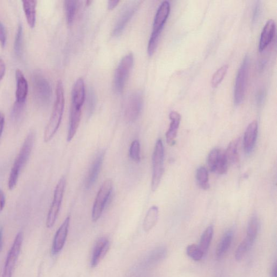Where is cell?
<instances>
[{"label":"cell","mask_w":277,"mask_h":277,"mask_svg":"<svg viewBox=\"0 0 277 277\" xmlns=\"http://www.w3.org/2000/svg\"><path fill=\"white\" fill-rule=\"evenodd\" d=\"M254 242L247 238V236L236 249L235 253V259L236 261H241L247 252L251 249Z\"/></svg>","instance_id":"27"},{"label":"cell","mask_w":277,"mask_h":277,"mask_svg":"<svg viewBox=\"0 0 277 277\" xmlns=\"http://www.w3.org/2000/svg\"><path fill=\"white\" fill-rule=\"evenodd\" d=\"M35 138V134L34 131H31L25 138L8 178V187L10 190L14 189L17 185L19 175L28 162L32 153Z\"/></svg>","instance_id":"2"},{"label":"cell","mask_w":277,"mask_h":277,"mask_svg":"<svg viewBox=\"0 0 277 277\" xmlns=\"http://www.w3.org/2000/svg\"><path fill=\"white\" fill-rule=\"evenodd\" d=\"M275 33V24L273 19H270L266 22L261 33L259 43V51L263 52L272 41Z\"/></svg>","instance_id":"18"},{"label":"cell","mask_w":277,"mask_h":277,"mask_svg":"<svg viewBox=\"0 0 277 277\" xmlns=\"http://www.w3.org/2000/svg\"><path fill=\"white\" fill-rule=\"evenodd\" d=\"M82 110V108H77L73 106L71 107L69 129L67 137V141L68 142L73 140L77 132L81 122Z\"/></svg>","instance_id":"19"},{"label":"cell","mask_w":277,"mask_h":277,"mask_svg":"<svg viewBox=\"0 0 277 277\" xmlns=\"http://www.w3.org/2000/svg\"><path fill=\"white\" fill-rule=\"evenodd\" d=\"M170 8L169 2L165 1L157 9L154 19L153 31L148 45L147 51L150 56L155 51L163 28L169 16Z\"/></svg>","instance_id":"3"},{"label":"cell","mask_w":277,"mask_h":277,"mask_svg":"<svg viewBox=\"0 0 277 277\" xmlns=\"http://www.w3.org/2000/svg\"><path fill=\"white\" fill-rule=\"evenodd\" d=\"M221 153L220 150L215 148L210 152L208 156L207 164L211 172H214L215 165L219 160Z\"/></svg>","instance_id":"36"},{"label":"cell","mask_w":277,"mask_h":277,"mask_svg":"<svg viewBox=\"0 0 277 277\" xmlns=\"http://www.w3.org/2000/svg\"><path fill=\"white\" fill-rule=\"evenodd\" d=\"M110 243L106 237H102L96 242L93 250L91 265L92 268L95 267L104 258L110 249Z\"/></svg>","instance_id":"14"},{"label":"cell","mask_w":277,"mask_h":277,"mask_svg":"<svg viewBox=\"0 0 277 277\" xmlns=\"http://www.w3.org/2000/svg\"><path fill=\"white\" fill-rule=\"evenodd\" d=\"M170 118L171 122L169 130L166 132V137L167 144L172 146L174 145L178 128L180 125L181 115L177 112L172 111L170 114Z\"/></svg>","instance_id":"21"},{"label":"cell","mask_w":277,"mask_h":277,"mask_svg":"<svg viewBox=\"0 0 277 277\" xmlns=\"http://www.w3.org/2000/svg\"><path fill=\"white\" fill-rule=\"evenodd\" d=\"M23 8L29 26L34 27L36 23V0H23Z\"/></svg>","instance_id":"23"},{"label":"cell","mask_w":277,"mask_h":277,"mask_svg":"<svg viewBox=\"0 0 277 277\" xmlns=\"http://www.w3.org/2000/svg\"><path fill=\"white\" fill-rule=\"evenodd\" d=\"M3 249V229L0 227V253Z\"/></svg>","instance_id":"45"},{"label":"cell","mask_w":277,"mask_h":277,"mask_svg":"<svg viewBox=\"0 0 277 277\" xmlns=\"http://www.w3.org/2000/svg\"><path fill=\"white\" fill-rule=\"evenodd\" d=\"M138 5H140V2H132L128 4L123 9L113 29L114 36H120L123 33L127 23L129 22L136 11Z\"/></svg>","instance_id":"12"},{"label":"cell","mask_w":277,"mask_h":277,"mask_svg":"<svg viewBox=\"0 0 277 277\" xmlns=\"http://www.w3.org/2000/svg\"><path fill=\"white\" fill-rule=\"evenodd\" d=\"M239 141H234L232 142L227 147L224 152L225 156L229 164H234L238 160L239 156Z\"/></svg>","instance_id":"29"},{"label":"cell","mask_w":277,"mask_h":277,"mask_svg":"<svg viewBox=\"0 0 277 277\" xmlns=\"http://www.w3.org/2000/svg\"><path fill=\"white\" fill-rule=\"evenodd\" d=\"M7 39V34L6 27L4 24L0 21V43L3 47H5Z\"/></svg>","instance_id":"40"},{"label":"cell","mask_w":277,"mask_h":277,"mask_svg":"<svg viewBox=\"0 0 277 277\" xmlns=\"http://www.w3.org/2000/svg\"><path fill=\"white\" fill-rule=\"evenodd\" d=\"M258 135V123L254 121L247 127L244 137V150L246 154L252 152Z\"/></svg>","instance_id":"16"},{"label":"cell","mask_w":277,"mask_h":277,"mask_svg":"<svg viewBox=\"0 0 277 277\" xmlns=\"http://www.w3.org/2000/svg\"><path fill=\"white\" fill-rule=\"evenodd\" d=\"M271 277H276V262H275L271 270L270 273Z\"/></svg>","instance_id":"46"},{"label":"cell","mask_w":277,"mask_h":277,"mask_svg":"<svg viewBox=\"0 0 277 277\" xmlns=\"http://www.w3.org/2000/svg\"><path fill=\"white\" fill-rule=\"evenodd\" d=\"M65 11L67 22L68 25H71L74 21L75 15L77 4L75 1H66Z\"/></svg>","instance_id":"34"},{"label":"cell","mask_w":277,"mask_h":277,"mask_svg":"<svg viewBox=\"0 0 277 277\" xmlns=\"http://www.w3.org/2000/svg\"><path fill=\"white\" fill-rule=\"evenodd\" d=\"M158 216H159V209L156 206H152L148 210L144 221L143 229L146 232L150 231L156 225Z\"/></svg>","instance_id":"24"},{"label":"cell","mask_w":277,"mask_h":277,"mask_svg":"<svg viewBox=\"0 0 277 277\" xmlns=\"http://www.w3.org/2000/svg\"><path fill=\"white\" fill-rule=\"evenodd\" d=\"M23 240V233L18 232L15 236L11 249L8 253L2 277H12L14 267L21 253Z\"/></svg>","instance_id":"11"},{"label":"cell","mask_w":277,"mask_h":277,"mask_svg":"<svg viewBox=\"0 0 277 277\" xmlns=\"http://www.w3.org/2000/svg\"><path fill=\"white\" fill-rule=\"evenodd\" d=\"M16 81V102L25 103L28 92V84L25 75L19 69L15 72Z\"/></svg>","instance_id":"17"},{"label":"cell","mask_w":277,"mask_h":277,"mask_svg":"<svg viewBox=\"0 0 277 277\" xmlns=\"http://www.w3.org/2000/svg\"><path fill=\"white\" fill-rule=\"evenodd\" d=\"M104 155L105 153L104 152H102L98 154L95 157L90 170H89L85 181V187L87 189H91L96 182L98 174H100L101 172L104 159Z\"/></svg>","instance_id":"15"},{"label":"cell","mask_w":277,"mask_h":277,"mask_svg":"<svg viewBox=\"0 0 277 277\" xmlns=\"http://www.w3.org/2000/svg\"><path fill=\"white\" fill-rule=\"evenodd\" d=\"M250 58L246 56L237 73L234 90V101L236 105H240L243 101L249 71Z\"/></svg>","instance_id":"7"},{"label":"cell","mask_w":277,"mask_h":277,"mask_svg":"<svg viewBox=\"0 0 277 277\" xmlns=\"http://www.w3.org/2000/svg\"><path fill=\"white\" fill-rule=\"evenodd\" d=\"M233 238V231H227L222 236L215 251L216 258L221 260L230 249Z\"/></svg>","instance_id":"22"},{"label":"cell","mask_w":277,"mask_h":277,"mask_svg":"<svg viewBox=\"0 0 277 277\" xmlns=\"http://www.w3.org/2000/svg\"><path fill=\"white\" fill-rule=\"evenodd\" d=\"M25 103H18L16 102L12 109L11 117L14 122H17L21 118L24 110Z\"/></svg>","instance_id":"38"},{"label":"cell","mask_w":277,"mask_h":277,"mask_svg":"<svg viewBox=\"0 0 277 277\" xmlns=\"http://www.w3.org/2000/svg\"><path fill=\"white\" fill-rule=\"evenodd\" d=\"M6 204V197L4 192L0 189V213H1L4 209Z\"/></svg>","instance_id":"43"},{"label":"cell","mask_w":277,"mask_h":277,"mask_svg":"<svg viewBox=\"0 0 277 277\" xmlns=\"http://www.w3.org/2000/svg\"><path fill=\"white\" fill-rule=\"evenodd\" d=\"M66 180L63 176L59 180L55 189L53 200L49 209L46 221L47 228L51 229L54 225L63 200Z\"/></svg>","instance_id":"8"},{"label":"cell","mask_w":277,"mask_h":277,"mask_svg":"<svg viewBox=\"0 0 277 277\" xmlns=\"http://www.w3.org/2000/svg\"><path fill=\"white\" fill-rule=\"evenodd\" d=\"M69 224L70 216H67L56 231L52 247V254L53 255L57 254L64 248L68 233Z\"/></svg>","instance_id":"13"},{"label":"cell","mask_w":277,"mask_h":277,"mask_svg":"<svg viewBox=\"0 0 277 277\" xmlns=\"http://www.w3.org/2000/svg\"><path fill=\"white\" fill-rule=\"evenodd\" d=\"M229 165V164L226 160L224 152H222L215 165L214 172L221 175L224 174L228 170Z\"/></svg>","instance_id":"35"},{"label":"cell","mask_w":277,"mask_h":277,"mask_svg":"<svg viewBox=\"0 0 277 277\" xmlns=\"http://www.w3.org/2000/svg\"><path fill=\"white\" fill-rule=\"evenodd\" d=\"M213 227L211 225L207 227L201 236L200 243L199 246L204 255L207 253L208 250L209 249L213 239Z\"/></svg>","instance_id":"26"},{"label":"cell","mask_w":277,"mask_h":277,"mask_svg":"<svg viewBox=\"0 0 277 277\" xmlns=\"http://www.w3.org/2000/svg\"><path fill=\"white\" fill-rule=\"evenodd\" d=\"M164 148L162 140H157L154 150L152 163V190L155 191L161 183L164 173Z\"/></svg>","instance_id":"5"},{"label":"cell","mask_w":277,"mask_h":277,"mask_svg":"<svg viewBox=\"0 0 277 277\" xmlns=\"http://www.w3.org/2000/svg\"><path fill=\"white\" fill-rule=\"evenodd\" d=\"M85 87L84 80L79 78L75 83L72 92V106L81 108L85 100Z\"/></svg>","instance_id":"20"},{"label":"cell","mask_w":277,"mask_h":277,"mask_svg":"<svg viewBox=\"0 0 277 277\" xmlns=\"http://www.w3.org/2000/svg\"><path fill=\"white\" fill-rule=\"evenodd\" d=\"M196 177L197 184L203 190L210 189L209 173L206 167H200L196 171Z\"/></svg>","instance_id":"28"},{"label":"cell","mask_w":277,"mask_h":277,"mask_svg":"<svg viewBox=\"0 0 277 277\" xmlns=\"http://www.w3.org/2000/svg\"><path fill=\"white\" fill-rule=\"evenodd\" d=\"M260 6L259 5H256L254 9L253 12V22H255L256 21V18H258L260 13Z\"/></svg>","instance_id":"44"},{"label":"cell","mask_w":277,"mask_h":277,"mask_svg":"<svg viewBox=\"0 0 277 277\" xmlns=\"http://www.w3.org/2000/svg\"><path fill=\"white\" fill-rule=\"evenodd\" d=\"M134 61L132 53L125 55L116 69L114 76V88L117 93H121L124 89Z\"/></svg>","instance_id":"6"},{"label":"cell","mask_w":277,"mask_h":277,"mask_svg":"<svg viewBox=\"0 0 277 277\" xmlns=\"http://www.w3.org/2000/svg\"><path fill=\"white\" fill-rule=\"evenodd\" d=\"M96 95L92 89L88 91L87 96V107L89 114L94 111L96 105Z\"/></svg>","instance_id":"39"},{"label":"cell","mask_w":277,"mask_h":277,"mask_svg":"<svg viewBox=\"0 0 277 277\" xmlns=\"http://www.w3.org/2000/svg\"><path fill=\"white\" fill-rule=\"evenodd\" d=\"M23 27L22 24L18 25L14 44V52L16 56L21 57L23 52Z\"/></svg>","instance_id":"31"},{"label":"cell","mask_w":277,"mask_h":277,"mask_svg":"<svg viewBox=\"0 0 277 277\" xmlns=\"http://www.w3.org/2000/svg\"><path fill=\"white\" fill-rule=\"evenodd\" d=\"M143 106V95L135 91L128 96L125 109V117L127 123L134 122L140 116Z\"/></svg>","instance_id":"10"},{"label":"cell","mask_w":277,"mask_h":277,"mask_svg":"<svg viewBox=\"0 0 277 277\" xmlns=\"http://www.w3.org/2000/svg\"><path fill=\"white\" fill-rule=\"evenodd\" d=\"M228 65H225L220 68L213 74L211 79V86L215 88L222 82L227 71H228Z\"/></svg>","instance_id":"33"},{"label":"cell","mask_w":277,"mask_h":277,"mask_svg":"<svg viewBox=\"0 0 277 277\" xmlns=\"http://www.w3.org/2000/svg\"><path fill=\"white\" fill-rule=\"evenodd\" d=\"M5 116L4 113L0 111V137H1L5 126Z\"/></svg>","instance_id":"42"},{"label":"cell","mask_w":277,"mask_h":277,"mask_svg":"<svg viewBox=\"0 0 277 277\" xmlns=\"http://www.w3.org/2000/svg\"><path fill=\"white\" fill-rule=\"evenodd\" d=\"M130 156L132 160L136 163L141 161V145L140 142L137 140L134 141L131 144Z\"/></svg>","instance_id":"37"},{"label":"cell","mask_w":277,"mask_h":277,"mask_svg":"<svg viewBox=\"0 0 277 277\" xmlns=\"http://www.w3.org/2000/svg\"><path fill=\"white\" fill-rule=\"evenodd\" d=\"M65 107L64 86L62 81L57 82L56 87V100L50 120L45 128L44 141L50 142L60 126Z\"/></svg>","instance_id":"1"},{"label":"cell","mask_w":277,"mask_h":277,"mask_svg":"<svg viewBox=\"0 0 277 277\" xmlns=\"http://www.w3.org/2000/svg\"><path fill=\"white\" fill-rule=\"evenodd\" d=\"M112 189L113 182L111 180H106L101 186L93 207L92 219L93 222H97L101 217Z\"/></svg>","instance_id":"9"},{"label":"cell","mask_w":277,"mask_h":277,"mask_svg":"<svg viewBox=\"0 0 277 277\" xmlns=\"http://www.w3.org/2000/svg\"><path fill=\"white\" fill-rule=\"evenodd\" d=\"M186 253L192 260L199 262L201 261L204 255L199 245L191 244L187 247Z\"/></svg>","instance_id":"32"},{"label":"cell","mask_w":277,"mask_h":277,"mask_svg":"<svg viewBox=\"0 0 277 277\" xmlns=\"http://www.w3.org/2000/svg\"><path fill=\"white\" fill-rule=\"evenodd\" d=\"M118 3H120V1H116V0H114V1H109L108 3V8L110 9H113L117 5Z\"/></svg>","instance_id":"47"},{"label":"cell","mask_w":277,"mask_h":277,"mask_svg":"<svg viewBox=\"0 0 277 277\" xmlns=\"http://www.w3.org/2000/svg\"><path fill=\"white\" fill-rule=\"evenodd\" d=\"M6 72V64L3 58L0 56V81L3 78Z\"/></svg>","instance_id":"41"},{"label":"cell","mask_w":277,"mask_h":277,"mask_svg":"<svg viewBox=\"0 0 277 277\" xmlns=\"http://www.w3.org/2000/svg\"><path fill=\"white\" fill-rule=\"evenodd\" d=\"M167 251L163 246L158 247L153 250L147 257L145 261L147 266H153L161 262L167 255Z\"/></svg>","instance_id":"25"},{"label":"cell","mask_w":277,"mask_h":277,"mask_svg":"<svg viewBox=\"0 0 277 277\" xmlns=\"http://www.w3.org/2000/svg\"><path fill=\"white\" fill-rule=\"evenodd\" d=\"M260 229V223L258 217L253 216L250 219L247 228V238L255 242L257 235H258Z\"/></svg>","instance_id":"30"},{"label":"cell","mask_w":277,"mask_h":277,"mask_svg":"<svg viewBox=\"0 0 277 277\" xmlns=\"http://www.w3.org/2000/svg\"><path fill=\"white\" fill-rule=\"evenodd\" d=\"M33 91L37 104L44 106L50 103L52 95V87L46 77L39 71L32 75Z\"/></svg>","instance_id":"4"}]
</instances>
